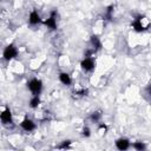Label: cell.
<instances>
[{
	"mask_svg": "<svg viewBox=\"0 0 151 151\" xmlns=\"http://www.w3.org/2000/svg\"><path fill=\"white\" fill-rule=\"evenodd\" d=\"M113 11H114V6H113V5L107 6L106 9H105V14H104L105 19H107V20L111 21V20L113 19Z\"/></svg>",
	"mask_w": 151,
	"mask_h": 151,
	"instance_id": "obj_15",
	"label": "cell"
},
{
	"mask_svg": "<svg viewBox=\"0 0 151 151\" xmlns=\"http://www.w3.org/2000/svg\"><path fill=\"white\" fill-rule=\"evenodd\" d=\"M0 119L2 125H9L13 123V117H12V111L8 107H5L1 113H0Z\"/></svg>",
	"mask_w": 151,
	"mask_h": 151,
	"instance_id": "obj_7",
	"label": "cell"
},
{
	"mask_svg": "<svg viewBox=\"0 0 151 151\" xmlns=\"http://www.w3.org/2000/svg\"><path fill=\"white\" fill-rule=\"evenodd\" d=\"M131 147H133L134 150H137V151H144V150H146V144H145V142H140V140H137V142H133V143H131Z\"/></svg>",
	"mask_w": 151,
	"mask_h": 151,
	"instance_id": "obj_14",
	"label": "cell"
},
{
	"mask_svg": "<svg viewBox=\"0 0 151 151\" xmlns=\"http://www.w3.org/2000/svg\"><path fill=\"white\" fill-rule=\"evenodd\" d=\"M71 144H72V140H70V139H65V140H63L59 145H57V147H58V149H63V150H65V149H70V147H71Z\"/></svg>",
	"mask_w": 151,
	"mask_h": 151,
	"instance_id": "obj_16",
	"label": "cell"
},
{
	"mask_svg": "<svg viewBox=\"0 0 151 151\" xmlns=\"http://www.w3.org/2000/svg\"><path fill=\"white\" fill-rule=\"evenodd\" d=\"M41 22V18H40V14L38 13L37 9H33L29 12V15H28V24L31 26H37Z\"/></svg>",
	"mask_w": 151,
	"mask_h": 151,
	"instance_id": "obj_9",
	"label": "cell"
},
{
	"mask_svg": "<svg viewBox=\"0 0 151 151\" xmlns=\"http://www.w3.org/2000/svg\"><path fill=\"white\" fill-rule=\"evenodd\" d=\"M20 127L25 131V132H32L35 130L37 124L34 123V120H32L31 118H24L20 123Z\"/></svg>",
	"mask_w": 151,
	"mask_h": 151,
	"instance_id": "obj_8",
	"label": "cell"
},
{
	"mask_svg": "<svg viewBox=\"0 0 151 151\" xmlns=\"http://www.w3.org/2000/svg\"><path fill=\"white\" fill-rule=\"evenodd\" d=\"M114 145L119 151H126V150H129L131 147V142L126 137H119V138L116 139Z\"/></svg>",
	"mask_w": 151,
	"mask_h": 151,
	"instance_id": "obj_6",
	"label": "cell"
},
{
	"mask_svg": "<svg viewBox=\"0 0 151 151\" xmlns=\"http://www.w3.org/2000/svg\"><path fill=\"white\" fill-rule=\"evenodd\" d=\"M57 15H58V11L57 9H53L50 12V17L47 19L44 20V25L51 29V31H55L57 29Z\"/></svg>",
	"mask_w": 151,
	"mask_h": 151,
	"instance_id": "obj_4",
	"label": "cell"
},
{
	"mask_svg": "<svg viewBox=\"0 0 151 151\" xmlns=\"http://www.w3.org/2000/svg\"><path fill=\"white\" fill-rule=\"evenodd\" d=\"M145 91H146V93H147L149 96H151V84H149V85L146 86V88H145Z\"/></svg>",
	"mask_w": 151,
	"mask_h": 151,
	"instance_id": "obj_18",
	"label": "cell"
},
{
	"mask_svg": "<svg viewBox=\"0 0 151 151\" xmlns=\"http://www.w3.org/2000/svg\"><path fill=\"white\" fill-rule=\"evenodd\" d=\"M90 44H91V47H92L96 52L100 51L101 47H103L101 40H100V38H99L97 34H92V35L90 37Z\"/></svg>",
	"mask_w": 151,
	"mask_h": 151,
	"instance_id": "obj_10",
	"label": "cell"
},
{
	"mask_svg": "<svg viewBox=\"0 0 151 151\" xmlns=\"http://www.w3.org/2000/svg\"><path fill=\"white\" fill-rule=\"evenodd\" d=\"M42 87H44L42 81L40 79H38V78H32V79H29L27 81V88L32 94L40 96V93L42 92Z\"/></svg>",
	"mask_w": 151,
	"mask_h": 151,
	"instance_id": "obj_1",
	"label": "cell"
},
{
	"mask_svg": "<svg viewBox=\"0 0 151 151\" xmlns=\"http://www.w3.org/2000/svg\"><path fill=\"white\" fill-rule=\"evenodd\" d=\"M81 136H83L84 138L91 137V129H90L88 126H84V127L81 129Z\"/></svg>",
	"mask_w": 151,
	"mask_h": 151,
	"instance_id": "obj_17",
	"label": "cell"
},
{
	"mask_svg": "<svg viewBox=\"0 0 151 151\" xmlns=\"http://www.w3.org/2000/svg\"><path fill=\"white\" fill-rule=\"evenodd\" d=\"M40 103H41L40 96H38V94H32V97H31V99H29V101H28V106H29L31 109H38V106L40 105Z\"/></svg>",
	"mask_w": 151,
	"mask_h": 151,
	"instance_id": "obj_12",
	"label": "cell"
},
{
	"mask_svg": "<svg viewBox=\"0 0 151 151\" xmlns=\"http://www.w3.org/2000/svg\"><path fill=\"white\" fill-rule=\"evenodd\" d=\"M18 57V47L14 44H8L2 52V59L6 61H11Z\"/></svg>",
	"mask_w": 151,
	"mask_h": 151,
	"instance_id": "obj_2",
	"label": "cell"
},
{
	"mask_svg": "<svg viewBox=\"0 0 151 151\" xmlns=\"http://www.w3.org/2000/svg\"><path fill=\"white\" fill-rule=\"evenodd\" d=\"M58 78H59V81L65 86H70L72 84V78L67 72H59Z\"/></svg>",
	"mask_w": 151,
	"mask_h": 151,
	"instance_id": "obj_11",
	"label": "cell"
},
{
	"mask_svg": "<svg viewBox=\"0 0 151 151\" xmlns=\"http://www.w3.org/2000/svg\"><path fill=\"white\" fill-rule=\"evenodd\" d=\"M146 18L144 15H140V14L137 15V17H134V19L132 20V24H131V26H132V28H133L134 32L142 33V32H144V31L147 29V26L144 25V20Z\"/></svg>",
	"mask_w": 151,
	"mask_h": 151,
	"instance_id": "obj_3",
	"label": "cell"
},
{
	"mask_svg": "<svg viewBox=\"0 0 151 151\" xmlns=\"http://www.w3.org/2000/svg\"><path fill=\"white\" fill-rule=\"evenodd\" d=\"M80 67L84 72H92L96 68V61L92 57H84L80 61Z\"/></svg>",
	"mask_w": 151,
	"mask_h": 151,
	"instance_id": "obj_5",
	"label": "cell"
},
{
	"mask_svg": "<svg viewBox=\"0 0 151 151\" xmlns=\"http://www.w3.org/2000/svg\"><path fill=\"white\" fill-rule=\"evenodd\" d=\"M101 117H103V113H101L100 110H98V111L92 112L88 118H90V120H91L92 123H99V122L101 120Z\"/></svg>",
	"mask_w": 151,
	"mask_h": 151,
	"instance_id": "obj_13",
	"label": "cell"
}]
</instances>
